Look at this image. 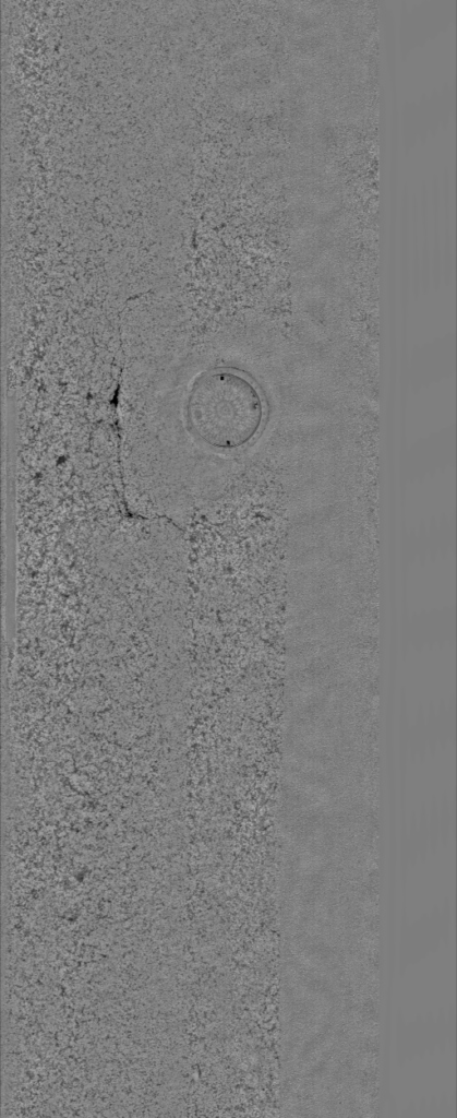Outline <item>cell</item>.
<instances>
[{"mask_svg":"<svg viewBox=\"0 0 457 1118\" xmlns=\"http://www.w3.org/2000/svg\"><path fill=\"white\" fill-rule=\"evenodd\" d=\"M188 427L205 445L233 451L252 442L266 419V402L243 372L214 368L191 384L184 404Z\"/></svg>","mask_w":457,"mask_h":1118,"instance_id":"6da1fadb","label":"cell"}]
</instances>
